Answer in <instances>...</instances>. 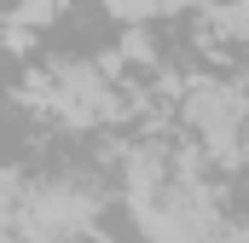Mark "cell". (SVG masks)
Wrapping results in <instances>:
<instances>
[{"label": "cell", "instance_id": "1", "mask_svg": "<svg viewBox=\"0 0 249 243\" xmlns=\"http://www.w3.org/2000/svg\"><path fill=\"white\" fill-rule=\"evenodd\" d=\"M105 6H110V17H122L127 29H133V23H151L157 12H174L180 0H105Z\"/></svg>", "mask_w": 249, "mask_h": 243}, {"label": "cell", "instance_id": "2", "mask_svg": "<svg viewBox=\"0 0 249 243\" xmlns=\"http://www.w3.org/2000/svg\"><path fill=\"white\" fill-rule=\"evenodd\" d=\"M214 23H220L226 35L249 41V0H232V6H220V12H214Z\"/></svg>", "mask_w": 249, "mask_h": 243}, {"label": "cell", "instance_id": "3", "mask_svg": "<svg viewBox=\"0 0 249 243\" xmlns=\"http://www.w3.org/2000/svg\"><path fill=\"white\" fill-rule=\"evenodd\" d=\"M180 6H214V0H180Z\"/></svg>", "mask_w": 249, "mask_h": 243}]
</instances>
